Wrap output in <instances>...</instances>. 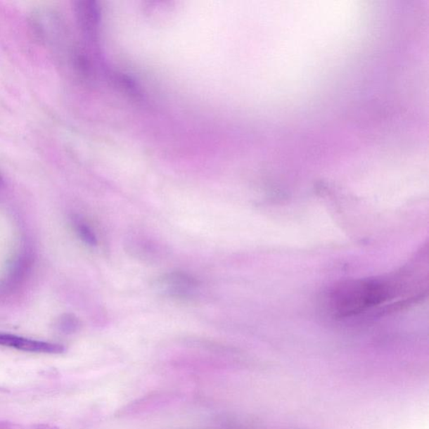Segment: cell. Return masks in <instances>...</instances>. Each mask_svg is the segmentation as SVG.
I'll list each match as a JSON object with an SVG mask.
<instances>
[{"label":"cell","instance_id":"obj_3","mask_svg":"<svg viewBox=\"0 0 429 429\" xmlns=\"http://www.w3.org/2000/svg\"><path fill=\"white\" fill-rule=\"evenodd\" d=\"M0 345L21 350L25 352L58 354L64 351L60 345L43 342L17 335L0 334Z\"/></svg>","mask_w":429,"mask_h":429},{"label":"cell","instance_id":"obj_4","mask_svg":"<svg viewBox=\"0 0 429 429\" xmlns=\"http://www.w3.org/2000/svg\"><path fill=\"white\" fill-rule=\"evenodd\" d=\"M76 227L79 236L87 244L90 245V246H96L97 245V238H96L94 231H91L89 226H87L85 223L78 221L76 222Z\"/></svg>","mask_w":429,"mask_h":429},{"label":"cell","instance_id":"obj_5","mask_svg":"<svg viewBox=\"0 0 429 429\" xmlns=\"http://www.w3.org/2000/svg\"><path fill=\"white\" fill-rule=\"evenodd\" d=\"M3 184V179L1 177H0V186H1Z\"/></svg>","mask_w":429,"mask_h":429},{"label":"cell","instance_id":"obj_1","mask_svg":"<svg viewBox=\"0 0 429 429\" xmlns=\"http://www.w3.org/2000/svg\"><path fill=\"white\" fill-rule=\"evenodd\" d=\"M396 283L383 280H356L341 283L331 295L333 312L351 317L385 303L396 293Z\"/></svg>","mask_w":429,"mask_h":429},{"label":"cell","instance_id":"obj_2","mask_svg":"<svg viewBox=\"0 0 429 429\" xmlns=\"http://www.w3.org/2000/svg\"><path fill=\"white\" fill-rule=\"evenodd\" d=\"M199 284L198 280L193 276L176 271L158 278L155 286L165 295L178 299H187L193 296Z\"/></svg>","mask_w":429,"mask_h":429}]
</instances>
